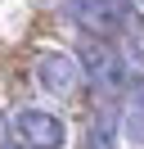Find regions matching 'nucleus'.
Returning a JSON list of instances; mask_svg holds the SVG:
<instances>
[{
  "instance_id": "f257e3e1",
  "label": "nucleus",
  "mask_w": 144,
  "mask_h": 149,
  "mask_svg": "<svg viewBox=\"0 0 144 149\" xmlns=\"http://www.w3.org/2000/svg\"><path fill=\"white\" fill-rule=\"evenodd\" d=\"M77 54H81V59H77V63H81V77H90V86H95V91H104V95L126 91V81H131L126 59L117 54L104 36H86Z\"/></svg>"
},
{
  "instance_id": "f03ea898",
  "label": "nucleus",
  "mask_w": 144,
  "mask_h": 149,
  "mask_svg": "<svg viewBox=\"0 0 144 149\" xmlns=\"http://www.w3.org/2000/svg\"><path fill=\"white\" fill-rule=\"evenodd\" d=\"M68 14L86 36H117L131 23V0H68Z\"/></svg>"
},
{
  "instance_id": "7ed1b4c3",
  "label": "nucleus",
  "mask_w": 144,
  "mask_h": 149,
  "mask_svg": "<svg viewBox=\"0 0 144 149\" xmlns=\"http://www.w3.org/2000/svg\"><path fill=\"white\" fill-rule=\"evenodd\" d=\"M14 136L23 149H63L68 145V122L50 109H18L14 113Z\"/></svg>"
},
{
  "instance_id": "20e7f679",
  "label": "nucleus",
  "mask_w": 144,
  "mask_h": 149,
  "mask_svg": "<svg viewBox=\"0 0 144 149\" xmlns=\"http://www.w3.org/2000/svg\"><path fill=\"white\" fill-rule=\"evenodd\" d=\"M36 81H41L45 95H72L81 86V63L72 54H63V50H50L36 63Z\"/></svg>"
},
{
  "instance_id": "39448f33",
  "label": "nucleus",
  "mask_w": 144,
  "mask_h": 149,
  "mask_svg": "<svg viewBox=\"0 0 144 149\" xmlns=\"http://www.w3.org/2000/svg\"><path fill=\"white\" fill-rule=\"evenodd\" d=\"M122 127H126V136H131L135 145H144V109H140V104L126 113V122H122Z\"/></svg>"
},
{
  "instance_id": "423d86ee",
  "label": "nucleus",
  "mask_w": 144,
  "mask_h": 149,
  "mask_svg": "<svg viewBox=\"0 0 144 149\" xmlns=\"http://www.w3.org/2000/svg\"><path fill=\"white\" fill-rule=\"evenodd\" d=\"M135 104L144 109V77H140V86H135Z\"/></svg>"
},
{
  "instance_id": "0eeeda50",
  "label": "nucleus",
  "mask_w": 144,
  "mask_h": 149,
  "mask_svg": "<svg viewBox=\"0 0 144 149\" xmlns=\"http://www.w3.org/2000/svg\"><path fill=\"white\" fill-rule=\"evenodd\" d=\"M0 149H23V145H0Z\"/></svg>"
},
{
  "instance_id": "6e6552de",
  "label": "nucleus",
  "mask_w": 144,
  "mask_h": 149,
  "mask_svg": "<svg viewBox=\"0 0 144 149\" xmlns=\"http://www.w3.org/2000/svg\"><path fill=\"white\" fill-rule=\"evenodd\" d=\"M140 5H144V0H140Z\"/></svg>"
}]
</instances>
